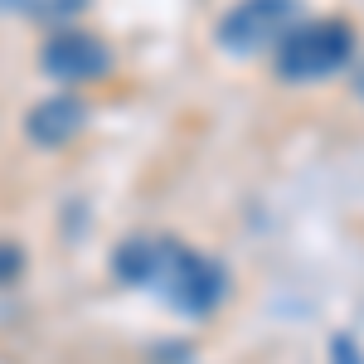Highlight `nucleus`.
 I'll return each instance as SVG.
<instances>
[{
    "label": "nucleus",
    "instance_id": "obj_5",
    "mask_svg": "<svg viewBox=\"0 0 364 364\" xmlns=\"http://www.w3.org/2000/svg\"><path fill=\"white\" fill-rule=\"evenodd\" d=\"M87 127V102L78 92H58V97H44L25 112V136L44 151H58Z\"/></svg>",
    "mask_w": 364,
    "mask_h": 364
},
{
    "label": "nucleus",
    "instance_id": "obj_7",
    "mask_svg": "<svg viewBox=\"0 0 364 364\" xmlns=\"http://www.w3.org/2000/svg\"><path fill=\"white\" fill-rule=\"evenodd\" d=\"M20 272H25V252L15 243H0V287H10Z\"/></svg>",
    "mask_w": 364,
    "mask_h": 364
},
{
    "label": "nucleus",
    "instance_id": "obj_3",
    "mask_svg": "<svg viewBox=\"0 0 364 364\" xmlns=\"http://www.w3.org/2000/svg\"><path fill=\"white\" fill-rule=\"evenodd\" d=\"M301 20V0H238L214 25V44L233 58H252L277 49V39Z\"/></svg>",
    "mask_w": 364,
    "mask_h": 364
},
{
    "label": "nucleus",
    "instance_id": "obj_6",
    "mask_svg": "<svg viewBox=\"0 0 364 364\" xmlns=\"http://www.w3.org/2000/svg\"><path fill=\"white\" fill-rule=\"evenodd\" d=\"M170 238H151V233H132L122 248L112 252V277L127 287H156L161 272V257H166Z\"/></svg>",
    "mask_w": 364,
    "mask_h": 364
},
{
    "label": "nucleus",
    "instance_id": "obj_4",
    "mask_svg": "<svg viewBox=\"0 0 364 364\" xmlns=\"http://www.w3.org/2000/svg\"><path fill=\"white\" fill-rule=\"evenodd\" d=\"M39 63L54 83L83 87V83H102L117 68V54L102 34H92L83 25H54L39 44Z\"/></svg>",
    "mask_w": 364,
    "mask_h": 364
},
{
    "label": "nucleus",
    "instance_id": "obj_9",
    "mask_svg": "<svg viewBox=\"0 0 364 364\" xmlns=\"http://www.w3.org/2000/svg\"><path fill=\"white\" fill-rule=\"evenodd\" d=\"M350 87H355V97L364 102V58H355V73H350Z\"/></svg>",
    "mask_w": 364,
    "mask_h": 364
},
{
    "label": "nucleus",
    "instance_id": "obj_2",
    "mask_svg": "<svg viewBox=\"0 0 364 364\" xmlns=\"http://www.w3.org/2000/svg\"><path fill=\"white\" fill-rule=\"evenodd\" d=\"M156 291L166 296L170 306L190 321H204L228 301V267L214 257V252L185 248V243H166V257H161V272H156Z\"/></svg>",
    "mask_w": 364,
    "mask_h": 364
},
{
    "label": "nucleus",
    "instance_id": "obj_1",
    "mask_svg": "<svg viewBox=\"0 0 364 364\" xmlns=\"http://www.w3.org/2000/svg\"><path fill=\"white\" fill-rule=\"evenodd\" d=\"M355 25L336 20V15H321V20H296L277 39L272 49V68H277L282 83H326L340 78L345 68H355Z\"/></svg>",
    "mask_w": 364,
    "mask_h": 364
},
{
    "label": "nucleus",
    "instance_id": "obj_8",
    "mask_svg": "<svg viewBox=\"0 0 364 364\" xmlns=\"http://www.w3.org/2000/svg\"><path fill=\"white\" fill-rule=\"evenodd\" d=\"M331 364H364L360 340H355V336H336V340H331Z\"/></svg>",
    "mask_w": 364,
    "mask_h": 364
}]
</instances>
